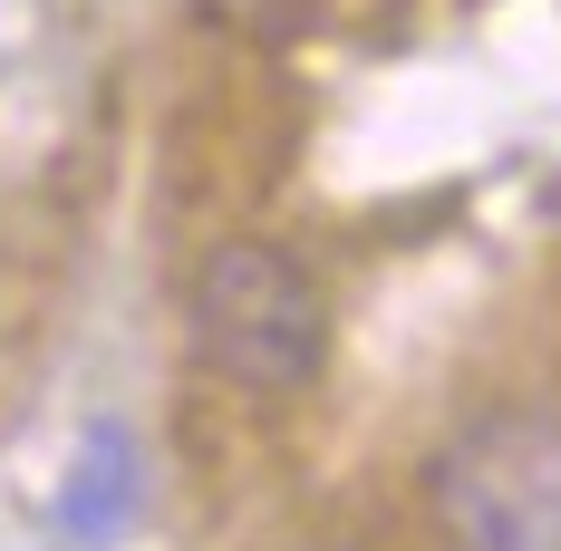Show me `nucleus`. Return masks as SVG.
I'll use <instances>...</instances> for the list:
<instances>
[{
	"label": "nucleus",
	"instance_id": "nucleus-1",
	"mask_svg": "<svg viewBox=\"0 0 561 551\" xmlns=\"http://www.w3.org/2000/svg\"><path fill=\"white\" fill-rule=\"evenodd\" d=\"M194 358L224 387H252V397L310 387L330 358V300H320L310 262L262 242V232L214 242L194 272Z\"/></svg>",
	"mask_w": 561,
	"mask_h": 551
},
{
	"label": "nucleus",
	"instance_id": "nucleus-2",
	"mask_svg": "<svg viewBox=\"0 0 561 551\" xmlns=\"http://www.w3.org/2000/svg\"><path fill=\"white\" fill-rule=\"evenodd\" d=\"M455 551H561V416L504 406L436 455L426 474Z\"/></svg>",
	"mask_w": 561,
	"mask_h": 551
},
{
	"label": "nucleus",
	"instance_id": "nucleus-3",
	"mask_svg": "<svg viewBox=\"0 0 561 551\" xmlns=\"http://www.w3.org/2000/svg\"><path fill=\"white\" fill-rule=\"evenodd\" d=\"M78 474H88V484L68 494V523H78V532H98V523H116V513H126V445H116V436H98Z\"/></svg>",
	"mask_w": 561,
	"mask_h": 551
},
{
	"label": "nucleus",
	"instance_id": "nucleus-4",
	"mask_svg": "<svg viewBox=\"0 0 561 551\" xmlns=\"http://www.w3.org/2000/svg\"><path fill=\"white\" fill-rule=\"evenodd\" d=\"M310 10L320 0H204V20H224L242 39H290V30H310Z\"/></svg>",
	"mask_w": 561,
	"mask_h": 551
}]
</instances>
